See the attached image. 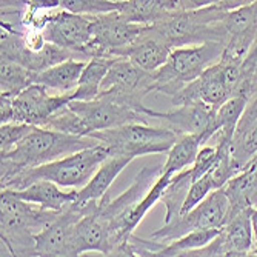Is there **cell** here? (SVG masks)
Masks as SVG:
<instances>
[{"label": "cell", "instance_id": "1f68e13d", "mask_svg": "<svg viewBox=\"0 0 257 257\" xmlns=\"http://www.w3.org/2000/svg\"><path fill=\"white\" fill-rule=\"evenodd\" d=\"M60 7L82 16H100L117 11L120 4L112 0H60Z\"/></svg>", "mask_w": 257, "mask_h": 257}, {"label": "cell", "instance_id": "d4e9b609", "mask_svg": "<svg viewBox=\"0 0 257 257\" xmlns=\"http://www.w3.org/2000/svg\"><path fill=\"white\" fill-rule=\"evenodd\" d=\"M88 60L68 59L60 62L45 71L36 73L34 83H42L57 92H69L77 88L83 68Z\"/></svg>", "mask_w": 257, "mask_h": 257}, {"label": "cell", "instance_id": "f546056e", "mask_svg": "<svg viewBox=\"0 0 257 257\" xmlns=\"http://www.w3.org/2000/svg\"><path fill=\"white\" fill-rule=\"evenodd\" d=\"M36 73L23 65L2 59L0 63V94L17 96L20 91L34 83Z\"/></svg>", "mask_w": 257, "mask_h": 257}, {"label": "cell", "instance_id": "cb8c5ba5", "mask_svg": "<svg viewBox=\"0 0 257 257\" xmlns=\"http://www.w3.org/2000/svg\"><path fill=\"white\" fill-rule=\"evenodd\" d=\"M117 11L130 22L153 25L180 8L177 0H125L120 2Z\"/></svg>", "mask_w": 257, "mask_h": 257}, {"label": "cell", "instance_id": "7c38bea8", "mask_svg": "<svg viewBox=\"0 0 257 257\" xmlns=\"http://www.w3.org/2000/svg\"><path fill=\"white\" fill-rule=\"evenodd\" d=\"M73 100V91L54 92L50 94V88L42 83H33L20 91L13 99V122L31 123L42 126L51 115Z\"/></svg>", "mask_w": 257, "mask_h": 257}, {"label": "cell", "instance_id": "4dcf8cb0", "mask_svg": "<svg viewBox=\"0 0 257 257\" xmlns=\"http://www.w3.org/2000/svg\"><path fill=\"white\" fill-rule=\"evenodd\" d=\"M222 228H208V229H194L188 234H185L168 245L163 246L160 251L156 252L157 257H173V255H186L190 251L203 248L211 242Z\"/></svg>", "mask_w": 257, "mask_h": 257}, {"label": "cell", "instance_id": "7402d4cb", "mask_svg": "<svg viewBox=\"0 0 257 257\" xmlns=\"http://www.w3.org/2000/svg\"><path fill=\"white\" fill-rule=\"evenodd\" d=\"M133 160L134 157L125 154L109 156L99 167L94 176L89 179V182L77 191V200L79 202L100 200L109 191L112 182L117 179V176L123 171V168H126Z\"/></svg>", "mask_w": 257, "mask_h": 257}, {"label": "cell", "instance_id": "f1b7e54d", "mask_svg": "<svg viewBox=\"0 0 257 257\" xmlns=\"http://www.w3.org/2000/svg\"><path fill=\"white\" fill-rule=\"evenodd\" d=\"M248 97L246 96H234L228 99L225 103H222L214 114V120H213V126H211V136L214 133H220L223 137H228L232 140V136H234L236 126L242 117V114L246 108L248 103Z\"/></svg>", "mask_w": 257, "mask_h": 257}, {"label": "cell", "instance_id": "7a4b0ae2", "mask_svg": "<svg viewBox=\"0 0 257 257\" xmlns=\"http://www.w3.org/2000/svg\"><path fill=\"white\" fill-rule=\"evenodd\" d=\"M34 203L16 197L11 191L2 190L0 196V240L2 255H36V237L57 216L60 209L33 206Z\"/></svg>", "mask_w": 257, "mask_h": 257}, {"label": "cell", "instance_id": "e575fe53", "mask_svg": "<svg viewBox=\"0 0 257 257\" xmlns=\"http://www.w3.org/2000/svg\"><path fill=\"white\" fill-rule=\"evenodd\" d=\"M180 11H194L208 7H214L219 4V0H177Z\"/></svg>", "mask_w": 257, "mask_h": 257}, {"label": "cell", "instance_id": "8fae6325", "mask_svg": "<svg viewBox=\"0 0 257 257\" xmlns=\"http://www.w3.org/2000/svg\"><path fill=\"white\" fill-rule=\"evenodd\" d=\"M45 40L54 43L74 56L88 60V48L92 40V16H82L66 10L54 13L43 28Z\"/></svg>", "mask_w": 257, "mask_h": 257}, {"label": "cell", "instance_id": "52a82bcc", "mask_svg": "<svg viewBox=\"0 0 257 257\" xmlns=\"http://www.w3.org/2000/svg\"><path fill=\"white\" fill-rule=\"evenodd\" d=\"M229 199L223 188H217L209 193L191 211L182 214L170 223H163V226L153 232L151 237L168 245L170 242L188 234L194 229L223 228L229 219Z\"/></svg>", "mask_w": 257, "mask_h": 257}, {"label": "cell", "instance_id": "8992f818", "mask_svg": "<svg viewBox=\"0 0 257 257\" xmlns=\"http://www.w3.org/2000/svg\"><path fill=\"white\" fill-rule=\"evenodd\" d=\"M109 148L112 154L140 157L163 154L176 144L179 136L168 126H151L150 123H125L115 128L94 131L89 134Z\"/></svg>", "mask_w": 257, "mask_h": 257}, {"label": "cell", "instance_id": "836d02e7", "mask_svg": "<svg viewBox=\"0 0 257 257\" xmlns=\"http://www.w3.org/2000/svg\"><path fill=\"white\" fill-rule=\"evenodd\" d=\"M214 190V183H213V171L209 170L208 173H205L202 177L196 179L191 186H190V191H188V196H186L185 202H183V206H182V214L191 211L194 206H197L209 193Z\"/></svg>", "mask_w": 257, "mask_h": 257}, {"label": "cell", "instance_id": "277c9868", "mask_svg": "<svg viewBox=\"0 0 257 257\" xmlns=\"http://www.w3.org/2000/svg\"><path fill=\"white\" fill-rule=\"evenodd\" d=\"M223 50V42H205L171 50L168 60L151 73L153 92L176 96L183 86L200 77L208 66L219 62Z\"/></svg>", "mask_w": 257, "mask_h": 257}, {"label": "cell", "instance_id": "6da1fadb", "mask_svg": "<svg viewBox=\"0 0 257 257\" xmlns=\"http://www.w3.org/2000/svg\"><path fill=\"white\" fill-rule=\"evenodd\" d=\"M97 144H100L99 140L91 136H74L36 126L11 151L0 154L2 156L0 185H5L25 170L50 163Z\"/></svg>", "mask_w": 257, "mask_h": 257}, {"label": "cell", "instance_id": "9c48e42d", "mask_svg": "<svg viewBox=\"0 0 257 257\" xmlns=\"http://www.w3.org/2000/svg\"><path fill=\"white\" fill-rule=\"evenodd\" d=\"M148 25L134 23L112 11L92 16V40L88 48V60L92 57H115L117 53L131 45Z\"/></svg>", "mask_w": 257, "mask_h": 257}, {"label": "cell", "instance_id": "d6986e66", "mask_svg": "<svg viewBox=\"0 0 257 257\" xmlns=\"http://www.w3.org/2000/svg\"><path fill=\"white\" fill-rule=\"evenodd\" d=\"M231 159L239 171H243L257 154V86L236 126L231 145Z\"/></svg>", "mask_w": 257, "mask_h": 257}, {"label": "cell", "instance_id": "44dd1931", "mask_svg": "<svg viewBox=\"0 0 257 257\" xmlns=\"http://www.w3.org/2000/svg\"><path fill=\"white\" fill-rule=\"evenodd\" d=\"M171 48L150 31V25L131 45L122 48L115 57H126L147 73H154L170 57Z\"/></svg>", "mask_w": 257, "mask_h": 257}, {"label": "cell", "instance_id": "2e32d148", "mask_svg": "<svg viewBox=\"0 0 257 257\" xmlns=\"http://www.w3.org/2000/svg\"><path fill=\"white\" fill-rule=\"evenodd\" d=\"M147 114L151 119L162 120L165 126L171 128L177 136L200 134L206 144L208 139L211 137V126L216 108L203 100H196L186 105L174 106V109L165 112L147 108Z\"/></svg>", "mask_w": 257, "mask_h": 257}, {"label": "cell", "instance_id": "83f0119b", "mask_svg": "<svg viewBox=\"0 0 257 257\" xmlns=\"http://www.w3.org/2000/svg\"><path fill=\"white\" fill-rule=\"evenodd\" d=\"M193 182L194 179H193L191 167L171 177V182L168 183V186L160 197V202L165 205V223H170L177 217H180L183 202L186 196H188L190 186Z\"/></svg>", "mask_w": 257, "mask_h": 257}, {"label": "cell", "instance_id": "ac0fdd59", "mask_svg": "<svg viewBox=\"0 0 257 257\" xmlns=\"http://www.w3.org/2000/svg\"><path fill=\"white\" fill-rule=\"evenodd\" d=\"M162 173H163V163L144 167L134 177L133 183L120 196L111 199L109 194L106 193L97 203V211L108 222V226L114 220H117L126 213H130L147 196V193L153 188V185L162 176Z\"/></svg>", "mask_w": 257, "mask_h": 257}, {"label": "cell", "instance_id": "603a6c76", "mask_svg": "<svg viewBox=\"0 0 257 257\" xmlns=\"http://www.w3.org/2000/svg\"><path fill=\"white\" fill-rule=\"evenodd\" d=\"M8 191H11L16 197L22 200L39 205L46 209H62L71 202L77 200V190L62 191L57 183L45 179L28 185L23 190L19 191L8 190Z\"/></svg>", "mask_w": 257, "mask_h": 257}, {"label": "cell", "instance_id": "ffe728a7", "mask_svg": "<svg viewBox=\"0 0 257 257\" xmlns=\"http://www.w3.org/2000/svg\"><path fill=\"white\" fill-rule=\"evenodd\" d=\"M99 200H92L89 211L77 222L74 232V255L85 252L108 254L109 228L108 222L97 211Z\"/></svg>", "mask_w": 257, "mask_h": 257}, {"label": "cell", "instance_id": "5b68a950", "mask_svg": "<svg viewBox=\"0 0 257 257\" xmlns=\"http://www.w3.org/2000/svg\"><path fill=\"white\" fill-rule=\"evenodd\" d=\"M226 11L217 5L194 11H176L150 25V31L171 50L205 42H223L222 20Z\"/></svg>", "mask_w": 257, "mask_h": 257}, {"label": "cell", "instance_id": "4316f807", "mask_svg": "<svg viewBox=\"0 0 257 257\" xmlns=\"http://www.w3.org/2000/svg\"><path fill=\"white\" fill-rule=\"evenodd\" d=\"M115 57H92L83 68L77 88L73 91V100H92L99 96L102 82Z\"/></svg>", "mask_w": 257, "mask_h": 257}, {"label": "cell", "instance_id": "4fadbf2b", "mask_svg": "<svg viewBox=\"0 0 257 257\" xmlns=\"http://www.w3.org/2000/svg\"><path fill=\"white\" fill-rule=\"evenodd\" d=\"M251 208L232 216L219 234L203 248L190 251V257L206 255H252L254 234L251 225Z\"/></svg>", "mask_w": 257, "mask_h": 257}, {"label": "cell", "instance_id": "e0dca14e", "mask_svg": "<svg viewBox=\"0 0 257 257\" xmlns=\"http://www.w3.org/2000/svg\"><path fill=\"white\" fill-rule=\"evenodd\" d=\"M225 31V50L228 60L243 59L257 40V0L243 8L228 11L222 20Z\"/></svg>", "mask_w": 257, "mask_h": 257}, {"label": "cell", "instance_id": "8d00e7d4", "mask_svg": "<svg viewBox=\"0 0 257 257\" xmlns=\"http://www.w3.org/2000/svg\"><path fill=\"white\" fill-rule=\"evenodd\" d=\"M112 2H119L120 4V2H125V0H112Z\"/></svg>", "mask_w": 257, "mask_h": 257}, {"label": "cell", "instance_id": "484cf974", "mask_svg": "<svg viewBox=\"0 0 257 257\" xmlns=\"http://www.w3.org/2000/svg\"><path fill=\"white\" fill-rule=\"evenodd\" d=\"M205 144V140L200 134H183L179 136L176 144L167 153V160L163 163V173L171 176L191 167L200 147Z\"/></svg>", "mask_w": 257, "mask_h": 257}, {"label": "cell", "instance_id": "30bf717a", "mask_svg": "<svg viewBox=\"0 0 257 257\" xmlns=\"http://www.w3.org/2000/svg\"><path fill=\"white\" fill-rule=\"evenodd\" d=\"M92 200H74L57 213L56 219L36 237V255L73 257L77 222L89 211Z\"/></svg>", "mask_w": 257, "mask_h": 257}, {"label": "cell", "instance_id": "5bb4252c", "mask_svg": "<svg viewBox=\"0 0 257 257\" xmlns=\"http://www.w3.org/2000/svg\"><path fill=\"white\" fill-rule=\"evenodd\" d=\"M100 91L109 92L125 102L140 105L153 92L151 73L140 69L126 57H115L102 82Z\"/></svg>", "mask_w": 257, "mask_h": 257}, {"label": "cell", "instance_id": "d6a6232c", "mask_svg": "<svg viewBox=\"0 0 257 257\" xmlns=\"http://www.w3.org/2000/svg\"><path fill=\"white\" fill-rule=\"evenodd\" d=\"M34 128L36 125L23 123V122L2 123V126H0V154L11 151L20 140L25 139Z\"/></svg>", "mask_w": 257, "mask_h": 257}, {"label": "cell", "instance_id": "3957f363", "mask_svg": "<svg viewBox=\"0 0 257 257\" xmlns=\"http://www.w3.org/2000/svg\"><path fill=\"white\" fill-rule=\"evenodd\" d=\"M109 156V148L103 144H97L50 163L25 170L0 186H2V190L19 191L37 180L45 179L57 183L59 186H63V188H82Z\"/></svg>", "mask_w": 257, "mask_h": 257}, {"label": "cell", "instance_id": "9a60e30c", "mask_svg": "<svg viewBox=\"0 0 257 257\" xmlns=\"http://www.w3.org/2000/svg\"><path fill=\"white\" fill-rule=\"evenodd\" d=\"M0 30H2V50H0L2 59L17 62L31 69L33 73L45 71L60 62L74 59L68 50H63L50 42H46L40 51H33L25 45L23 37L16 30L5 25H0Z\"/></svg>", "mask_w": 257, "mask_h": 257}, {"label": "cell", "instance_id": "ba28073f", "mask_svg": "<svg viewBox=\"0 0 257 257\" xmlns=\"http://www.w3.org/2000/svg\"><path fill=\"white\" fill-rule=\"evenodd\" d=\"M68 105L77 114L83 136L125 123H148L151 119L147 112L119 103L103 94L92 100H71Z\"/></svg>", "mask_w": 257, "mask_h": 257}, {"label": "cell", "instance_id": "d590c367", "mask_svg": "<svg viewBox=\"0 0 257 257\" xmlns=\"http://www.w3.org/2000/svg\"><path fill=\"white\" fill-rule=\"evenodd\" d=\"M255 0H219L217 7L223 11H234V10H239V8H243L246 5H251Z\"/></svg>", "mask_w": 257, "mask_h": 257}]
</instances>
